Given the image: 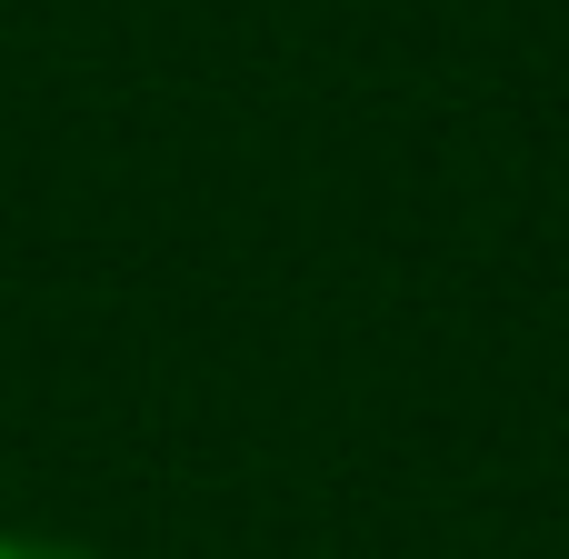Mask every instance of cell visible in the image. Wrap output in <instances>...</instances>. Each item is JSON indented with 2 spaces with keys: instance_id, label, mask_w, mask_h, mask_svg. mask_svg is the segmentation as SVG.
Here are the masks:
<instances>
[{
  "instance_id": "1",
  "label": "cell",
  "mask_w": 569,
  "mask_h": 559,
  "mask_svg": "<svg viewBox=\"0 0 569 559\" xmlns=\"http://www.w3.org/2000/svg\"><path fill=\"white\" fill-rule=\"evenodd\" d=\"M0 559H80V550H50V540H0Z\"/></svg>"
}]
</instances>
